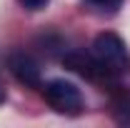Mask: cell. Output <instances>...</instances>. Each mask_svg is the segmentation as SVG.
Wrapping results in <instances>:
<instances>
[{
	"instance_id": "1",
	"label": "cell",
	"mask_w": 130,
	"mask_h": 128,
	"mask_svg": "<svg viewBox=\"0 0 130 128\" xmlns=\"http://www.w3.org/2000/svg\"><path fill=\"white\" fill-rule=\"evenodd\" d=\"M93 55L95 60L110 75H128L130 73V53H128V45L123 43L120 35L115 33H100L93 43Z\"/></svg>"
},
{
	"instance_id": "2",
	"label": "cell",
	"mask_w": 130,
	"mask_h": 128,
	"mask_svg": "<svg viewBox=\"0 0 130 128\" xmlns=\"http://www.w3.org/2000/svg\"><path fill=\"white\" fill-rule=\"evenodd\" d=\"M43 98L53 111L63 113V116H78L83 111V96L80 88L70 80L55 78L43 85Z\"/></svg>"
},
{
	"instance_id": "3",
	"label": "cell",
	"mask_w": 130,
	"mask_h": 128,
	"mask_svg": "<svg viewBox=\"0 0 130 128\" xmlns=\"http://www.w3.org/2000/svg\"><path fill=\"white\" fill-rule=\"evenodd\" d=\"M8 68H10V73H13L23 85H28V88H43L40 68H38V63L32 60L28 53H23V50L10 53V55H8Z\"/></svg>"
},
{
	"instance_id": "4",
	"label": "cell",
	"mask_w": 130,
	"mask_h": 128,
	"mask_svg": "<svg viewBox=\"0 0 130 128\" xmlns=\"http://www.w3.org/2000/svg\"><path fill=\"white\" fill-rule=\"evenodd\" d=\"M65 68L75 70L78 75L88 80H110L113 75L95 60V55H85V53H68L65 55Z\"/></svg>"
},
{
	"instance_id": "5",
	"label": "cell",
	"mask_w": 130,
	"mask_h": 128,
	"mask_svg": "<svg viewBox=\"0 0 130 128\" xmlns=\"http://www.w3.org/2000/svg\"><path fill=\"white\" fill-rule=\"evenodd\" d=\"M113 116L118 123H130V96L128 93H118L113 98Z\"/></svg>"
},
{
	"instance_id": "6",
	"label": "cell",
	"mask_w": 130,
	"mask_h": 128,
	"mask_svg": "<svg viewBox=\"0 0 130 128\" xmlns=\"http://www.w3.org/2000/svg\"><path fill=\"white\" fill-rule=\"evenodd\" d=\"M93 8H98V10H108V13H115L120 5H123V0H88Z\"/></svg>"
},
{
	"instance_id": "7",
	"label": "cell",
	"mask_w": 130,
	"mask_h": 128,
	"mask_svg": "<svg viewBox=\"0 0 130 128\" xmlns=\"http://www.w3.org/2000/svg\"><path fill=\"white\" fill-rule=\"evenodd\" d=\"M48 3H50V0H20V5H23L25 10H30V13H35V10H43Z\"/></svg>"
},
{
	"instance_id": "8",
	"label": "cell",
	"mask_w": 130,
	"mask_h": 128,
	"mask_svg": "<svg viewBox=\"0 0 130 128\" xmlns=\"http://www.w3.org/2000/svg\"><path fill=\"white\" fill-rule=\"evenodd\" d=\"M0 103H5V91L0 88Z\"/></svg>"
}]
</instances>
